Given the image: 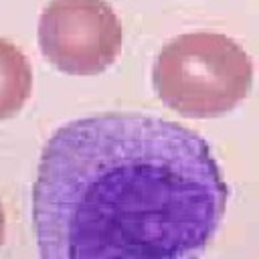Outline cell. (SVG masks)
Returning <instances> with one entry per match:
<instances>
[{
  "instance_id": "4",
  "label": "cell",
  "mask_w": 259,
  "mask_h": 259,
  "mask_svg": "<svg viewBox=\"0 0 259 259\" xmlns=\"http://www.w3.org/2000/svg\"><path fill=\"white\" fill-rule=\"evenodd\" d=\"M30 91L32 69L26 55L10 40L0 38V121L20 113Z\"/></svg>"
},
{
  "instance_id": "5",
  "label": "cell",
  "mask_w": 259,
  "mask_h": 259,
  "mask_svg": "<svg viewBox=\"0 0 259 259\" xmlns=\"http://www.w3.org/2000/svg\"><path fill=\"white\" fill-rule=\"evenodd\" d=\"M4 241V212H2V206H0V245Z\"/></svg>"
},
{
  "instance_id": "2",
  "label": "cell",
  "mask_w": 259,
  "mask_h": 259,
  "mask_svg": "<svg viewBox=\"0 0 259 259\" xmlns=\"http://www.w3.org/2000/svg\"><path fill=\"white\" fill-rule=\"evenodd\" d=\"M253 63L229 36L219 32H186L162 47L152 65L158 99L192 119L221 117L249 93Z\"/></svg>"
},
{
  "instance_id": "3",
  "label": "cell",
  "mask_w": 259,
  "mask_h": 259,
  "mask_svg": "<svg viewBox=\"0 0 259 259\" xmlns=\"http://www.w3.org/2000/svg\"><path fill=\"white\" fill-rule=\"evenodd\" d=\"M36 34L42 57L65 75H99L121 53V22L105 0H51Z\"/></svg>"
},
{
  "instance_id": "1",
  "label": "cell",
  "mask_w": 259,
  "mask_h": 259,
  "mask_svg": "<svg viewBox=\"0 0 259 259\" xmlns=\"http://www.w3.org/2000/svg\"><path fill=\"white\" fill-rule=\"evenodd\" d=\"M229 200L210 144L156 115L71 119L32 184L40 259H202Z\"/></svg>"
}]
</instances>
